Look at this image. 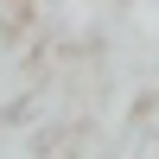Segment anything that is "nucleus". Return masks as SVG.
Listing matches in <instances>:
<instances>
[]
</instances>
